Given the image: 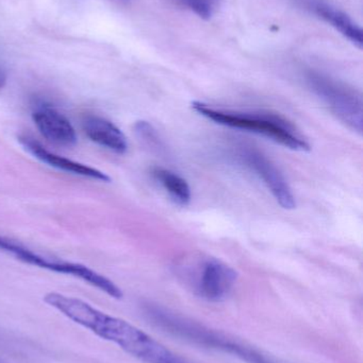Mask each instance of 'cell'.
Segmentation results:
<instances>
[{"instance_id": "cell-9", "label": "cell", "mask_w": 363, "mask_h": 363, "mask_svg": "<svg viewBox=\"0 0 363 363\" xmlns=\"http://www.w3.org/2000/svg\"><path fill=\"white\" fill-rule=\"evenodd\" d=\"M19 142L30 155L51 167L57 168V169L68 172V174L83 177V178L92 179V180L107 182V183L111 181L110 177L107 176L100 170L55 155V153L47 150L40 143L29 136H21L19 138Z\"/></svg>"}, {"instance_id": "cell-3", "label": "cell", "mask_w": 363, "mask_h": 363, "mask_svg": "<svg viewBox=\"0 0 363 363\" xmlns=\"http://www.w3.org/2000/svg\"><path fill=\"white\" fill-rule=\"evenodd\" d=\"M192 108L198 114L209 121H215L217 125L260 134L292 150H310V145L303 138L302 134L291 123L279 115L217 110L200 101L192 102Z\"/></svg>"}, {"instance_id": "cell-10", "label": "cell", "mask_w": 363, "mask_h": 363, "mask_svg": "<svg viewBox=\"0 0 363 363\" xmlns=\"http://www.w3.org/2000/svg\"><path fill=\"white\" fill-rule=\"evenodd\" d=\"M85 135L102 148L124 155L128 150L127 138L112 121L97 115H87L82 121Z\"/></svg>"}, {"instance_id": "cell-15", "label": "cell", "mask_w": 363, "mask_h": 363, "mask_svg": "<svg viewBox=\"0 0 363 363\" xmlns=\"http://www.w3.org/2000/svg\"><path fill=\"white\" fill-rule=\"evenodd\" d=\"M213 2H215V4H217V1H219V0H212Z\"/></svg>"}, {"instance_id": "cell-14", "label": "cell", "mask_w": 363, "mask_h": 363, "mask_svg": "<svg viewBox=\"0 0 363 363\" xmlns=\"http://www.w3.org/2000/svg\"><path fill=\"white\" fill-rule=\"evenodd\" d=\"M6 74H4V70L0 68V89L4 86V83H6Z\"/></svg>"}, {"instance_id": "cell-5", "label": "cell", "mask_w": 363, "mask_h": 363, "mask_svg": "<svg viewBox=\"0 0 363 363\" xmlns=\"http://www.w3.org/2000/svg\"><path fill=\"white\" fill-rule=\"evenodd\" d=\"M309 84L335 115L355 131L362 132V101L355 91L321 74H310Z\"/></svg>"}, {"instance_id": "cell-11", "label": "cell", "mask_w": 363, "mask_h": 363, "mask_svg": "<svg viewBox=\"0 0 363 363\" xmlns=\"http://www.w3.org/2000/svg\"><path fill=\"white\" fill-rule=\"evenodd\" d=\"M151 177L168 192L175 203L181 206L189 204L191 201V189L185 179L162 167L153 168Z\"/></svg>"}, {"instance_id": "cell-12", "label": "cell", "mask_w": 363, "mask_h": 363, "mask_svg": "<svg viewBox=\"0 0 363 363\" xmlns=\"http://www.w3.org/2000/svg\"><path fill=\"white\" fill-rule=\"evenodd\" d=\"M318 14L330 23L332 27L341 32L345 38H349L356 46L362 48V31L356 23L352 21L347 15L340 11L335 10L330 6H319L317 8Z\"/></svg>"}, {"instance_id": "cell-13", "label": "cell", "mask_w": 363, "mask_h": 363, "mask_svg": "<svg viewBox=\"0 0 363 363\" xmlns=\"http://www.w3.org/2000/svg\"><path fill=\"white\" fill-rule=\"evenodd\" d=\"M181 1L200 18L209 19L212 16L213 6L215 4L212 0H181Z\"/></svg>"}, {"instance_id": "cell-6", "label": "cell", "mask_w": 363, "mask_h": 363, "mask_svg": "<svg viewBox=\"0 0 363 363\" xmlns=\"http://www.w3.org/2000/svg\"><path fill=\"white\" fill-rule=\"evenodd\" d=\"M238 274L234 269L217 259L202 262L194 279L198 296L209 302H221L234 289Z\"/></svg>"}, {"instance_id": "cell-7", "label": "cell", "mask_w": 363, "mask_h": 363, "mask_svg": "<svg viewBox=\"0 0 363 363\" xmlns=\"http://www.w3.org/2000/svg\"><path fill=\"white\" fill-rule=\"evenodd\" d=\"M240 157L246 166H249L264 181L266 187L274 196L275 200L283 208H296V198H294L291 187L270 160L266 159L258 151L251 150V149L242 151Z\"/></svg>"}, {"instance_id": "cell-2", "label": "cell", "mask_w": 363, "mask_h": 363, "mask_svg": "<svg viewBox=\"0 0 363 363\" xmlns=\"http://www.w3.org/2000/svg\"><path fill=\"white\" fill-rule=\"evenodd\" d=\"M144 311L149 321L157 328L193 345L229 354L245 363H276L256 350L241 345L200 324L175 315L168 309L156 305H147Z\"/></svg>"}, {"instance_id": "cell-1", "label": "cell", "mask_w": 363, "mask_h": 363, "mask_svg": "<svg viewBox=\"0 0 363 363\" xmlns=\"http://www.w3.org/2000/svg\"><path fill=\"white\" fill-rule=\"evenodd\" d=\"M44 302L100 339L119 345L136 359L145 357L155 340L129 322L108 315L80 298L49 292L45 294Z\"/></svg>"}, {"instance_id": "cell-8", "label": "cell", "mask_w": 363, "mask_h": 363, "mask_svg": "<svg viewBox=\"0 0 363 363\" xmlns=\"http://www.w3.org/2000/svg\"><path fill=\"white\" fill-rule=\"evenodd\" d=\"M34 125L51 144L72 147L77 144V134L70 119L50 104H38L32 113Z\"/></svg>"}, {"instance_id": "cell-4", "label": "cell", "mask_w": 363, "mask_h": 363, "mask_svg": "<svg viewBox=\"0 0 363 363\" xmlns=\"http://www.w3.org/2000/svg\"><path fill=\"white\" fill-rule=\"evenodd\" d=\"M0 251L11 254L25 264L81 279L85 283L91 285L92 287L108 294L111 298H117V300H121L123 298V291L119 289V286L115 285L108 277L92 270L85 264L45 257L19 243L10 240V239L4 238V237H0Z\"/></svg>"}]
</instances>
